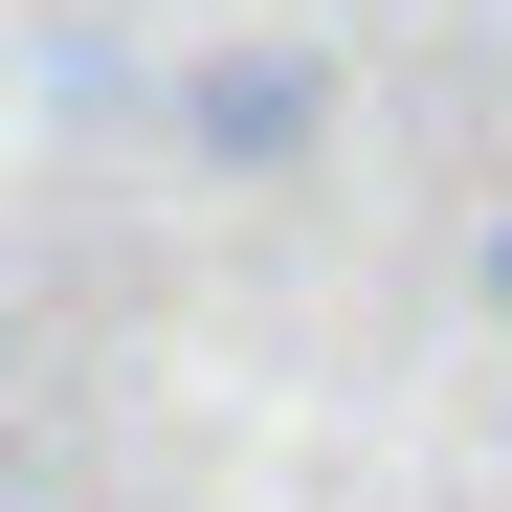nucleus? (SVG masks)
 <instances>
[{
    "label": "nucleus",
    "instance_id": "obj_1",
    "mask_svg": "<svg viewBox=\"0 0 512 512\" xmlns=\"http://www.w3.org/2000/svg\"><path fill=\"white\" fill-rule=\"evenodd\" d=\"M468 290H490V334H512V201H490V223H468Z\"/></svg>",
    "mask_w": 512,
    "mask_h": 512
}]
</instances>
